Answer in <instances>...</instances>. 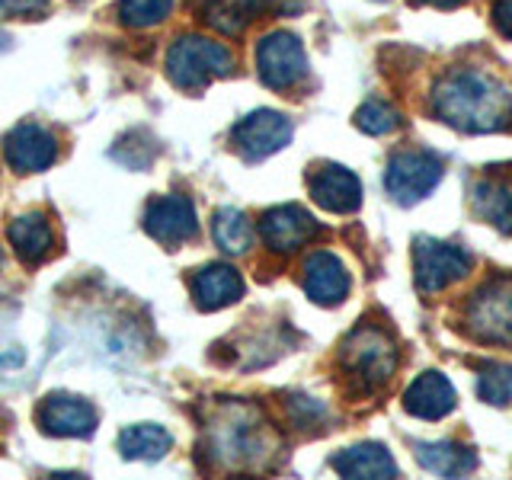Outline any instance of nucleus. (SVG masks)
Segmentation results:
<instances>
[{
  "label": "nucleus",
  "instance_id": "nucleus-1",
  "mask_svg": "<svg viewBox=\"0 0 512 480\" xmlns=\"http://www.w3.org/2000/svg\"><path fill=\"white\" fill-rule=\"evenodd\" d=\"M432 109L442 122L474 135L512 125V93L484 71L461 68L445 74L432 93Z\"/></svg>",
  "mask_w": 512,
  "mask_h": 480
},
{
  "label": "nucleus",
  "instance_id": "nucleus-2",
  "mask_svg": "<svg viewBox=\"0 0 512 480\" xmlns=\"http://www.w3.org/2000/svg\"><path fill=\"white\" fill-rule=\"evenodd\" d=\"M234 71V58L221 42L202 36H183L167 52V77L180 90H202Z\"/></svg>",
  "mask_w": 512,
  "mask_h": 480
},
{
  "label": "nucleus",
  "instance_id": "nucleus-3",
  "mask_svg": "<svg viewBox=\"0 0 512 480\" xmlns=\"http://www.w3.org/2000/svg\"><path fill=\"white\" fill-rule=\"evenodd\" d=\"M343 365L352 381H359L365 391H375L394 375L397 349L381 330L359 327L343 346Z\"/></svg>",
  "mask_w": 512,
  "mask_h": 480
},
{
  "label": "nucleus",
  "instance_id": "nucleus-4",
  "mask_svg": "<svg viewBox=\"0 0 512 480\" xmlns=\"http://www.w3.org/2000/svg\"><path fill=\"white\" fill-rule=\"evenodd\" d=\"M260 445H263V426L260 420H253V413L237 407L228 410L221 420L208 432V448H212V458L218 464H250L260 458Z\"/></svg>",
  "mask_w": 512,
  "mask_h": 480
},
{
  "label": "nucleus",
  "instance_id": "nucleus-5",
  "mask_svg": "<svg viewBox=\"0 0 512 480\" xmlns=\"http://www.w3.org/2000/svg\"><path fill=\"white\" fill-rule=\"evenodd\" d=\"M468 327L477 340L512 346V279H493L474 295Z\"/></svg>",
  "mask_w": 512,
  "mask_h": 480
},
{
  "label": "nucleus",
  "instance_id": "nucleus-6",
  "mask_svg": "<svg viewBox=\"0 0 512 480\" xmlns=\"http://www.w3.org/2000/svg\"><path fill=\"white\" fill-rule=\"evenodd\" d=\"M442 180V160L426 151H407L391 157L388 173H384V189L400 205H413L426 199Z\"/></svg>",
  "mask_w": 512,
  "mask_h": 480
},
{
  "label": "nucleus",
  "instance_id": "nucleus-7",
  "mask_svg": "<svg viewBox=\"0 0 512 480\" xmlns=\"http://www.w3.org/2000/svg\"><path fill=\"white\" fill-rule=\"evenodd\" d=\"M256 71L269 90H288L308 74V58L298 36L292 32H269V36L256 45Z\"/></svg>",
  "mask_w": 512,
  "mask_h": 480
},
{
  "label": "nucleus",
  "instance_id": "nucleus-8",
  "mask_svg": "<svg viewBox=\"0 0 512 480\" xmlns=\"http://www.w3.org/2000/svg\"><path fill=\"white\" fill-rule=\"evenodd\" d=\"M413 269H416V285H420V292L429 295V292H442V288L458 282L464 272L471 269V256L452 244H442V240L416 237Z\"/></svg>",
  "mask_w": 512,
  "mask_h": 480
},
{
  "label": "nucleus",
  "instance_id": "nucleus-9",
  "mask_svg": "<svg viewBox=\"0 0 512 480\" xmlns=\"http://www.w3.org/2000/svg\"><path fill=\"white\" fill-rule=\"evenodd\" d=\"M231 138H234V148L244 154V160H266L292 141V122H288L282 112L256 109L247 119H240L234 125Z\"/></svg>",
  "mask_w": 512,
  "mask_h": 480
},
{
  "label": "nucleus",
  "instance_id": "nucleus-10",
  "mask_svg": "<svg viewBox=\"0 0 512 480\" xmlns=\"http://www.w3.org/2000/svg\"><path fill=\"white\" fill-rule=\"evenodd\" d=\"M36 423L45 436L90 439L96 429V410L90 400L77 394H48L36 410Z\"/></svg>",
  "mask_w": 512,
  "mask_h": 480
},
{
  "label": "nucleus",
  "instance_id": "nucleus-11",
  "mask_svg": "<svg viewBox=\"0 0 512 480\" xmlns=\"http://www.w3.org/2000/svg\"><path fill=\"white\" fill-rule=\"evenodd\" d=\"M4 154H7V164L16 173H42L55 164L58 141L48 128H42L36 122H20L7 132Z\"/></svg>",
  "mask_w": 512,
  "mask_h": 480
},
{
  "label": "nucleus",
  "instance_id": "nucleus-12",
  "mask_svg": "<svg viewBox=\"0 0 512 480\" xmlns=\"http://www.w3.org/2000/svg\"><path fill=\"white\" fill-rule=\"evenodd\" d=\"M144 231L154 240H160L164 247L186 244L189 237H196L199 221H196V208L186 196H164L154 199L144 212Z\"/></svg>",
  "mask_w": 512,
  "mask_h": 480
},
{
  "label": "nucleus",
  "instance_id": "nucleus-13",
  "mask_svg": "<svg viewBox=\"0 0 512 480\" xmlns=\"http://www.w3.org/2000/svg\"><path fill=\"white\" fill-rule=\"evenodd\" d=\"M260 231L269 250L276 253H288V250H298L301 244H308L314 237L317 224L314 218L304 212L298 205H279V208H269L260 221Z\"/></svg>",
  "mask_w": 512,
  "mask_h": 480
},
{
  "label": "nucleus",
  "instance_id": "nucleus-14",
  "mask_svg": "<svg viewBox=\"0 0 512 480\" xmlns=\"http://www.w3.org/2000/svg\"><path fill=\"white\" fill-rule=\"evenodd\" d=\"M304 292H308L311 301L324 304V308L340 304L349 295L346 266L336 260L333 253L317 250L314 256H308V263H304Z\"/></svg>",
  "mask_w": 512,
  "mask_h": 480
},
{
  "label": "nucleus",
  "instance_id": "nucleus-15",
  "mask_svg": "<svg viewBox=\"0 0 512 480\" xmlns=\"http://www.w3.org/2000/svg\"><path fill=\"white\" fill-rule=\"evenodd\" d=\"M311 196L327 212L346 215L362 205V186L346 167L324 164L317 173H311Z\"/></svg>",
  "mask_w": 512,
  "mask_h": 480
},
{
  "label": "nucleus",
  "instance_id": "nucleus-16",
  "mask_svg": "<svg viewBox=\"0 0 512 480\" xmlns=\"http://www.w3.org/2000/svg\"><path fill=\"white\" fill-rule=\"evenodd\" d=\"M240 295H244V282H240L237 269L228 263H212L192 276V298H196L202 311H221L234 304Z\"/></svg>",
  "mask_w": 512,
  "mask_h": 480
},
{
  "label": "nucleus",
  "instance_id": "nucleus-17",
  "mask_svg": "<svg viewBox=\"0 0 512 480\" xmlns=\"http://www.w3.org/2000/svg\"><path fill=\"white\" fill-rule=\"evenodd\" d=\"M407 413L420 416V420H442L455 410V388L452 381L439 372H426L416 378L404 394Z\"/></svg>",
  "mask_w": 512,
  "mask_h": 480
},
{
  "label": "nucleus",
  "instance_id": "nucleus-18",
  "mask_svg": "<svg viewBox=\"0 0 512 480\" xmlns=\"http://www.w3.org/2000/svg\"><path fill=\"white\" fill-rule=\"evenodd\" d=\"M7 237H10L16 256H20L26 266H36L45 260L48 253H52V244H55L52 218H48L45 212H26V215L10 221Z\"/></svg>",
  "mask_w": 512,
  "mask_h": 480
},
{
  "label": "nucleus",
  "instance_id": "nucleus-19",
  "mask_svg": "<svg viewBox=\"0 0 512 480\" xmlns=\"http://www.w3.org/2000/svg\"><path fill=\"white\" fill-rule=\"evenodd\" d=\"M333 471L343 474V477H352V480H359V477L381 480V477H394L397 464L381 445L365 442V445H356V448H346L343 455H336L333 458Z\"/></svg>",
  "mask_w": 512,
  "mask_h": 480
},
{
  "label": "nucleus",
  "instance_id": "nucleus-20",
  "mask_svg": "<svg viewBox=\"0 0 512 480\" xmlns=\"http://www.w3.org/2000/svg\"><path fill=\"white\" fill-rule=\"evenodd\" d=\"M413 452L426 471L439 474V477H461L477 468L474 452L461 442H420Z\"/></svg>",
  "mask_w": 512,
  "mask_h": 480
},
{
  "label": "nucleus",
  "instance_id": "nucleus-21",
  "mask_svg": "<svg viewBox=\"0 0 512 480\" xmlns=\"http://www.w3.org/2000/svg\"><path fill=\"white\" fill-rule=\"evenodd\" d=\"M170 445H173L170 432L164 426H154V423L128 426L119 436V452L128 461H160L170 452Z\"/></svg>",
  "mask_w": 512,
  "mask_h": 480
},
{
  "label": "nucleus",
  "instance_id": "nucleus-22",
  "mask_svg": "<svg viewBox=\"0 0 512 480\" xmlns=\"http://www.w3.org/2000/svg\"><path fill=\"white\" fill-rule=\"evenodd\" d=\"M474 212L496 224L500 231H509L512 228V189L503 186V183H496V180H484V183H477L474 186Z\"/></svg>",
  "mask_w": 512,
  "mask_h": 480
},
{
  "label": "nucleus",
  "instance_id": "nucleus-23",
  "mask_svg": "<svg viewBox=\"0 0 512 480\" xmlns=\"http://www.w3.org/2000/svg\"><path fill=\"white\" fill-rule=\"evenodd\" d=\"M212 234H215V244L224 250V253H244L253 240V228L247 215L240 212V208H218V215L212 221Z\"/></svg>",
  "mask_w": 512,
  "mask_h": 480
},
{
  "label": "nucleus",
  "instance_id": "nucleus-24",
  "mask_svg": "<svg viewBox=\"0 0 512 480\" xmlns=\"http://www.w3.org/2000/svg\"><path fill=\"white\" fill-rule=\"evenodd\" d=\"M477 394L484 397L487 404L506 407L509 400H512V365H506V362H487V365H480Z\"/></svg>",
  "mask_w": 512,
  "mask_h": 480
},
{
  "label": "nucleus",
  "instance_id": "nucleus-25",
  "mask_svg": "<svg viewBox=\"0 0 512 480\" xmlns=\"http://www.w3.org/2000/svg\"><path fill=\"white\" fill-rule=\"evenodd\" d=\"M173 10V0H122L119 4V20L132 29H148L164 23Z\"/></svg>",
  "mask_w": 512,
  "mask_h": 480
},
{
  "label": "nucleus",
  "instance_id": "nucleus-26",
  "mask_svg": "<svg viewBox=\"0 0 512 480\" xmlns=\"http://www.w3.org/2000/svg\"><path fill=\"white\" fill-rule=\"evenodd\" d=\"M356 125L362 128V132H368V135H388V132H394V128L400 125V116H397V109H391L388 103L368 100L356 112Z\"/></svg>",
  "mask_w": 512,
  "mask_h": 480
},
{
  "label": "nucleus",
  "instance_id": "nucleus-27",
  "mask_svg": "<svg viewBox=\"0 0 512 480\" xmlns=\"http://www.w3.org/2000/svg\"><path fill=\"white\" fill-rule=\"evenodd\" d=\"M48 0H0V20H26V16H42Z\"/></svg>",
  "mask_w": 512,
  "mask_h": 480
},
{
  "label": "nucleus",
  "instance_id": "nucleus-28",
  "mask_svg": "<svg viewBox=\"0 0 512 480\" xmlns=\"http://www.w3.org/2000/svg\"><path fill=\"white\" fill-rule=\"evenodd\" d=\"M288 413H292V420L298 426H314L317 420H324V404H317L311 397H292L288 400Z\"/></svg>",
  "mask_w": 512,
  "mask_h": 480
},
{
  "label": "nucleus",
  "instance_id": "nucleus-29",
  "mask_svg": "<svg viewBox=\"0 0 512 480\" xmlns=\"http://www.w3.org/2000/svg\"><path fill=\"white\" fill-rule=\"evenodd\" d=\"M493 23L503 36L512 39V0H496L493 4Z\"/></svg>",
  "mask_w": 512,
  "mask_h": 480
},
{
  "label": "nucleus",
  "instance_id": "nucleus-30",
  "mask_svg": "<svg viewBox=\"0 0 512 480\" xmlns=\"http://www.w3.org/2000/svg\"><path fill=\"white\" fill-rule=\"evenodd\" d=\"M420 4H432V7H442V10H452V7H458L461 0H420Z\"/></svg>",
  "mask_w": 512,
  "mask_h": 480
}]
</instances>
